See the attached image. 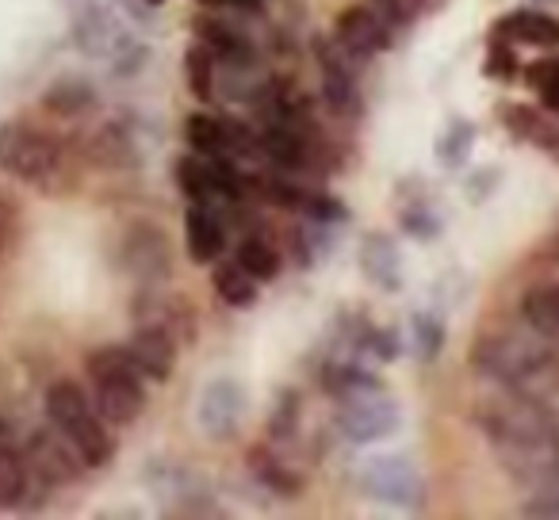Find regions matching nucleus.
<instances>
[{
    "label": "nucleus",
    "mask_w": 559,
    "mask_h": 520,
    "mask_svg": "<svg viewBox=\"0 0 559 520\" xmlns=\"http://www.w3.org/2000/svg\"><path fill=\"white\" fill-rule=\"evenodd\" d=\"M246 421V390L238 379H211L200 398V428L211 440H226Z\"/></svg>",
    "instance_id": "10"
},
{
    "label": "nucleus",
    "mask_w": 559,
    "mask_h": 520,
    "mask_svg": "<svg viewBox=\"0 0 559 520\" xmlns=\"http://www.w3.org/2000/svg\"><path fill=\"white\" fill-rule=\"evenodd\" d=\"M525 512L528 517H559V479L536 489L533 501L525 505Z\"/></svg>",
    "instance_id": "33"
},
{
    "label": "nucleus",
    "mask_w": 559,
    "mask_h": 520,
    "mask_svg": "<svg viewBox=\"0 0 559 520\" xmlns=\"http://www.w3.org/2000/svg\"><path fill=\"white\" fill-rule=\"evenodd\" d=\"M319 50V62H322V100L330 104V111L337 116H360V88L357 77L349 73V65L342 62V47L337 43H322Z\"/></svg>",
    "instance_id": "12"
},
{
    "label": "nucleus",
    "mask_w": 559,
    "mask_h": 520,
    "mask_svg": "<svg viewBox=\"0 0 559 520\" xmlns=\"http://www.w3.org/2000/svg\"><path fill=\"white\" fill-rule=\"evenodd\" d=\"M234 261H238V265L246 268L257 283L272 280V276L280 273V253L264 238H246L238 245V253H234Z\"/></svg>",
    "instance_id": "24"
},
{
    "label": "nucleus",
    "mask_w": 559,
    "mask_h": 520,
    "mask_svg": "<svg viewBox=\"0 0 559 520\" xmlns=\"http://www.w3.org/2000/svg\"><path fill=\"white\" fill-rule=\"evenodd\" d=\"M261 149L280 169H299L307 161V134L304 123H269L261 131Z\"/></svg>",
    "instance_id": "16"
},
{
    "label": "nucleus",
    "mask_w": 559,
    "mask_h": 520,
    "mask_svg": "<svg viewBox=\"0 0 559 520\" xmlns=\"http://www.w3.org/2000/svg\"><path fill=\"white\" fill-rule=\"evenodd\" d=\"M35 471L9 448H0V505H20L27 497Z\"/></svg>",
    "instance_id": "25"
},
{
    "label": "nucleus",
    "mask_w": 559,
    "mask_h": 520,
    "mask_svg": "<svg viewBox=\"0 0 559 520\" xmlns=\"http://www.w3.org/2000/svg\"><path fill=\"white\" fill-rule=\"evenodd\" d=\"M360 265H365L368 280H376L383 291H399V249L391 238H383V233H372V238L365 241V253H360Z\"/></svg>",
    "instance_id": "18"
},
{
    "label": "nucleus",
    "mask_w": 559,
    "mask_h": 520,
    "mask_svg": "<svg viewBox=\"0 0 559 520\" xmlns=\"http://www.w3.org/2000/svg\"><path fill=\"white\" fill-rule=\"evenodd\" d=\"M498 463L528 486H548L559 479V410L548 398L513 395L510 402H495L479 418Z\"/></svg>",
    "instance_id": "1"
},
{
    "label": "nucleus",
    "mask_w": 559,
    "mask_h": 520,
    "mask_svg": "<svg viewBox=\"0 0 559 520\" xmlns=\"http://www.w3.org/2000/svg\"><path fill=\"white\" fill-rule=\"evenodd\" d=\"M47 418L70 440V448L78 451L85 467H104L116 456V440L108 436L104 418L88 406L85 390L78 383L62 379L47 390Z\"/></svg>",
    "instance_id": "3"
},
{
    "label": "nucleus",
    "mask_w": 559,
    "mask_h": 520,
    "mask_svg": "<svg viewBox=\"0 0 559 520\" xmlns=\"http://www.w3.org/2000/svg\"><path fill=\"white\" fill-rule=\"evenodd\" d=\"M0 169L24 184L50 188L62 172V149L55 138L32 131V126H4L0 131Z\"/></svg>",
    "instance_id": "5"
},
{
    "label": "nucleus",
    "mask_w": 559,
    "mask_h": 520,
    "mask_svg": "<svg viewBox=\"0 0 559 520\" xmlns=\"http://www.w3.org/2000/svg\"><path fill=\"white\" fill-rule=\"evenodd\" d=\"M414 344H418L421 360H433L444 344V326L433 318V314H418L414 318Z\"/></svg>",
    "instance_id": "29"
},
{
    "label": "nucleus",
    "mask_w": 559,
    "mask_h": 520,
    "mask_svg": "<svg viewBox=\"0 0 559 520\" xmlns=\"http://www.w3.org/2000/svg\"><path fill=\"white\" fill-rule=\"evenodd\" d=\"M223 4H230V9H261L264 0H223Z\"/></svg>",
    "instance_id": "36"
},
{
    "label": "nucleus",
    "mask_w": 559,
    "mask_h": 520,
    "mask_svg": "<svg viewBox=\"0 0 559 520\" xmlns=\"http://www.w3.org/2000/svg\"><path fill=\"white\" fill-rule=\"evenodd\" d=\"M127 356L134 360L142 379L165 383L173 375V367H177V337L165 326H157V322H142L134 329L131 344H127Z\"/></svg>",
    "instance_id": "11"
},
{
    "label": "nucleus",
    "mask_w": 559,
    "mask_h": 520,
    "mask_svg": "<svg viewBox=\"0 0 559 520\" xmlns=\"http://www.w3.org/2000/svg\"><path fill=\"white\" fill-rule=\"evenodd\" d=\"M502 119L510 123V131L518 134L521 142H533V146H544V149H556L559 154V126H551L540 111L533 108H506Z\"/></svg>",
    "instance_id": "20"
},
{
    "label": "nucleus",
    "mask_w": 559,
    "mask_h": 520,
    "mask_svg": "<svg viewBox=\"0 0 559 520\" xmlns=\"http://www.w3.org/2000/svg\"><path fill=\"white\" fill-rule=\"evenodd\" d=\"M78 463H81V456L70 448V440H66L62 433L55 428V436L50 433H43V436H35V444H32V459H27V467H32L39 479H47V482H70L73 474H78ZM85 467V463H81Z\"/></svg>",
    "instance_id": "15"
},
{
    "label": "nucleus",
    "mask_w": 559,
    "mask_h": 520,
    "mask_svg": "<svg viewBox=\"0 0 559 520\" xmlns=\"http://www.w3.org/2000/svg\"><path fill=\"white\" fill-rule=\"evenodd\" d=\"M142 4H150V9H157V4H165V0H142Z\"/></svg>",
    "instance_id": "37"
},
{
    "label": "nucleus",
    "mask_w": 559,
    "mask_h": 520,
    "mask_svg": "<svg viewBox=\"0 0 559 520\" xmlns=\"http://www.w3.org/2000/svg\"><path fill=\"white\" fill-rule=\"evenodd\" d=\"M299 210H307V218H311V222H319V226L342 222V218H345V207L326 192H307L304 203H299Z\"/></svg>",
    "instance_id": "31"
},
{
    "label": "nucleus",
    "mask_w": 559,
    "mask_h": 520,
    "mask_svg": "<svg viewBox=\"0 0 559 520\" xmlns=\"http://www.w3.org/2000/svg\"><path fill=\"white\" fill-rule=\"evenodd\" d=\"M365 489L376 497V501H388L395 509H418L426 501V482L414 471V463L399 456H380L372 463H365V474H360Z\"/></svg>",
    "instance_id": "7"
},
{
    "label": "nucleus",
    "mask_w": 559,
    "mask_h": 520,
    "mask_svg": "<svg viewBox=\"0 0 559 520\" xmlns=\"http://www.w3.org/2000/svg\"><path fill=\"white\" fill-rule=\"evenodd\" d=\"M177 184L192 203L238 199L241 195V177L226 157H203V154L180 157L177 161Z\"/></svg>",
    "instance_id": "6"
},
{
    "label": "nucleus",
    "mask_w": 559,
    "mask_h": 520,
    "mask_svg": "<svg viewBox=\"0 0 559 520\" xmlns=\"http://www.w3.org/2000/svg\"><path fill=\"white\" fill-rule=\"evenodd\" d=\"M185 138H188V146H192V154H203V157H226L223 119H215V116H188Z\"/></svg>",
    "instance_id": "23"
},
{
    "label": "nucleus",
    "mask_w": 559,
    "mask_h": 520,
    "mask_svg": "<svg viewBox=\"0 0 559 520\" xmlns=\"http://www.w3.org/2000/svg\"><path fill=\"white\" fill-rule=\"evenodd\" d=\"M495 39L510 43V47H536V50H556L559 47V20L536 9H513L495 24Z\"/></svg>",
    "instance_id": "13"
},
{
    "label": "nucleus",
    "mask_w": 559,
    "mask_h": 520,
    "mask_svg": "<svg viewBox=\"0 0 559 520\" xmlns=\"http://www.w3.org/2000/svg\"><path fill=\"white\" fill-rule=\"evenodd\" d=\"M556 261H559V238H556Z\"/></svg>",
    "instance_id": "39"
},
{
    "label": "nucleus",
    "mask_w": 559,
    "mask_h": 520,
    "mask_svg": "<svg viewBox=\"0 0 559 520\" xmlns=\"http://www.w3.org/2000/svg\"><path fill=\"white\" fill-rule=\"evenodd\" d=\"M513 70H518V58H513L510 43L490 39V50H487V62H483V73H487L490 81H513Z\"/></svg>",
    "instance_id": "32"
},
{
    "label": "nucleus",
    "mask_w": 559,
    "mask_h": 520,
    "mask_svg": "<svg viewBox=\"0 0 559 520\" xmlns=\"http://www.w3.org/2000/svg\"><path fill=\"white\" fill-rule=\"evenodd\" d=\"M521 318L528 329L559 341V283H540L521 295Z\"/></svg>",
    "instance_id": "17"
},
{
    "label": "nucleus",
    "mask_w": 559,
    "mask_h": 520,
    "mask_svg": "<svg viewBox=\"0 0 559 520\" xmlns=\"http://www.w3.org/2000/svg\"><path fill=\"white\" fill-rule=\"evenodd\" d=\"M185 245L195 265H215L226 249L223 218L211 210V203H192L185 215Z\"/></svg>",
    "instance_id": "14"
},
{
    "label": "nucleus",
    "mask_w": 559,
    "mask_h": 520,
    "mask_svg": "<svg viewBox=\"0 0 559 520\" xmlns=\"http://www.w3.org/2000/svg\"><path fill=\"white\" fill-rule=\"evenodd\" d=\"M88 379L96 390V413L111 425H131L146 410V390H142V372L127 349H96L85 360Z\"/></svg>",
    "instance_id": "4"
},
{
    "label": "nucleus",
    "mask_w": 559,
    "mask_h": 520,
    "mask_svg": "<svg viewBox=\"0 0 559 520\" xmlns=\"http://www.w3.org/2000/svg\"><path fill=\"white\" fill-rule=\"evenodd\" d=\"M322 387H326V395L334 398H353V395H368V390H380V383L372 379V372H365V367L357 364H326V372H322Z\"/></svg>",
    "instance_id": "21"
},
{
    "label": "nucleus",
    "mask_w": 559,
    "mask_h": 520,
    "mask_svg": "<svg viewBox=\"0 0 559 520\" xmlns=\"http://www.w3.org/2000/svg\"><path fill=\"white\" fill-rule=\"evenodd\" d=\"M334 43L349 58H372L391 50V20L372 4H353L337 16Z\"/></svg>",
    "instance_id": "9"
},
{
    "label": "nucleus",
    "mask_w": 559,
    "mask_h": 520,
    "mask_svg": "<svg viewBox=\"0 0 559 520\" xmlns=\"http://www.w3.org/2000/svg\"><path fill=\"white\" fill-rule=\"evenodd\" d=\"M472 138H475V126L456 123V126H452V138H444L441 146H437V154H441L449 165H460V149L472 146Z\"/></svg>",
    "instance_id": "34"
},
{
    "label": "nucleus",
    "mask_w": 559,
    "mask_h": 520,
    "mask_svg": "<svg viewBox=\"0 0 559 520\" xmlns=\"http://www.w3.org/2000/svg\"><path fill=\"white\" fill-rule=\"evenodd\" d=\"M337 428H342L345 440L353 444H372L383 440L399 428V406L391 398H383L380 390H368V395L342 398V410H337Z\"/></svg>",
    "instance_id": "8"
},
{
    "label": "nucleus",
    "mask_w": 559,
    "mask_h": 520,
    "mask_svg": "<svg viewBox=\"0 0 559 520\" xmlns=\"http://www.w3.org/2000/svg\"><path fill=\"white\" fill-rule=\"evenodd\" d=\"M50 111H62V116H78V111L93 108V93L85 85H58L55 93L47 96Z\"/></svg>",
    "instance_id": "30"
},
{
    "label": "nucleus",
    "mask_w": 559,
    "mask_h": 520,
    "mask_svg": "<svg viewBox=\"0 0 559 520\" xmlns=\"http://www.w3.org/2000/svg\"><path fill=\"white\" fill-rule=\"evenodd\" d=\"M249 467H253V479H261L264 486H272L276 494H296L299 479L292 471H284L280 459H272L269 448H253L249 451Z\"/></svg>",
    "instance_id": "26"
},
{
    "label": "nucleus",
    "mask_w": 559,
    "mask_h": 520,
    "mask_svg": "<svg viewBox=\"0 0 559 520\" xmlns=\"http://www.w3.org/2000/svg\"><path fill=\"white\" fill-rule=\"evenodd\" d=\"M475 372L502 383L510 395L556 398L559 395V341L536 334H490L472 349Z\"/></svg>",
    "instance_id": "2"
},
{
    "label": "nucleus",
    "mask_w": 559,
    "mask_h": 520,
    "mask_svg": "<svg viewBox=\"0 0 559 520\" xmlns=\"http://www.w3.org/2000/svg\"><path fill=\"white\" fill-rule=\"evenodd\" d=\"M12 226H16V210H12L9 203L0 199V253H4V245H9Z\"/></svg>",
    "instance_id": "35"
},
{
    "label": "nucleus",
    "mask_w": 559,
    "mask_h": 520,
    "mask_svg": "<svg viewBox=\"0 0 559 520\" xmlns=\"http://www.w3.org/2000/svg\"><path fill=\"white\" fill-rule=\"evenodd\" d=\"M215 55H211L203 43H195L185 55V73H188V88H192L200 100H211V85H215Z\"/></svg>",
    "instance_id": "28"
},
{
    "label": "nucleus",
    "mask_w": 559,
    "mask_h": 520,
    "mask_svg": "<svg viewBox=\"0 0 559 520\" xmlns=\"http://www.w3.org/2000/svg\"><path fill=\"white\" fill-rule=\"evenodd\" d=\"M528 85L536 88V96H540L544 111H551V116H559V58H540V62H533L525 70Z\"/></svg>",
    "instance_id": "27"
},
{
    "label": "nucleus",
    "mask_w": 559,
    "mask_h": 520,
    "mask_svg": "<svg viewBox=\"0 0 559 520\" xmlns=\"http://www.w3.org/2000/svg\"><path fill=\"white\" fill-rule=\"evenodd\" d=\"M203 4H223V0H203Z\"/></svg>",
    "instance_id": "38"
},
{
    "label": "nucleus",
    "mask_w": 559,
    "mask_h": 520,
    "mask_svg": "<svg viewBox=\"0 0 559 520\" xmlns=\"http://www.w3.org/2000/svg\"><path fill=\"white\" fill-rule=\"evenodd\" d=\"M215 291L226 306H253L257 303V280L246 268L234 265H215Z\"/></svg>",
    "instance_id": "22"
},
{
    "label": "nucleus",
    "mask_w": 559,
    "mask_h": 520,
    "mask_svg": "<svg viewBox=\"0 0 559 520\" xmlns=\"http://www.w3.org/2000/svg\"><path fill=\"white\" fill-rule=\"evenodd\" d=\"M195 35H200V43L215 58H226V62H241V58H249L246 35L234 32L226 20H200V24H195Z\"/></svg>",
    "instance_id": "19"
}]
</instances>
